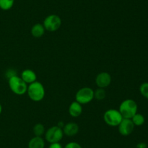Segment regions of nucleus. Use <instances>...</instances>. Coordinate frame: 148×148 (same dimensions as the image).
<instances>
[{"label":"nucleus","mask_w":148,"mask_h":148,"mask_svg":"<svg viewBox=\"0 0 148 148\" xmlns=\"http://www.w3.org/2000/svg\"><path fill=\"white\" fill-rule=\"evenodd\" d=\"M27 93L30 100L34 102H40L44 98L46 91L43 84L36 81L27 86Z\"/></svg>","instance_id":"nucleus-1"},{"label":"nucleus","mask_w":148,"mask_h":148,"mask_svg":"<svg viewBox=\"0 0 148 148\" xmlns=\"http://www.w3.org/2000/svg\"><path fill=\"white\" fill-rule=\"evenodd\" d=\"M137 102L134 100L127 99L124 100L119 106V112L121 113L123 118L131 119L137 113Z\"/></svg>","instance_id":"nucleus-2"},{"label":"nucleus","mask_w":148,"mask_h":148,"mask_svg":"<svg viewBox=\"0 0 148 148\" xmlns=\"http://www.w3.org/2000/svg\"><path fill=\"white\" fill-rule=\"evenodd\" d=\"M10 89L14 94L17 95H23L27 93V84L23 81L21 77L14 75L8 79Z\"/></svg>","instance_id":"nucleus-3"},{"label":"nucleus","mask_w":148,"mask_h":148,"mask_svg":"<svg viewBox=\"0 0 148 148\" xmlns=\"http://www.w3.org/2000/svg\"><path fill=\"white\" fill-rule=\"evenodd\" d=\"M103 120L108 126H118L123 120V117L119 110L109 109L104 113Z\"/></svg>","instance_id":"nucleus-4"},{"label":"nucleus","mask_w":148,"mask_h":148,"mask_svg":"<svg viewBox=\"0 0 148 148\" xmlns=\"http://www.w3.org/2000/svg\"><path fill=\"white\" fill-rule=\"evenodd\" d=\"M43 26H44L45 30L50 32H54L59 30L62 26V19L57 15H49L43 20Z\"/></svg>","instance_id":"nucleus-5"},{"label":"nucleus","mask_w":148,"mask_h":148,"mask_svg":"<svg viewBox=\"0 0 148 148\" xmlns=\"http://www.w3.org/2000/svg\"><path fill=\"white\" fill-rule=\"evenodd\" d=\"M75 99L79 104H88L94 99V91L90 87H83L77 91Z\"/></svg>","instance_id":"nucleus-6"},{"label":"nucleus","mask_w":148,"mask_h":148,"mask_svg":"<svg viewBox=\"0 0 148 148\" xmlns=\"http://www.w3.org/2000/svg\"><path fill=\"white\" fill-rule=\"evenodd\" d=\"M64 136V132L62 128L58 126H53L49 128L45 132V139L49 143L59 142Z\"/></svg>","instance_id":"nucleus-7"},{"label":"nucleus","mask_w":148,"mask_h":148,"mask_svg":"<svg viewBox=\"0 0 148 148\" xmlns=\"http://www.w3.org/2000/svg\"><path fill=\"white\" fill-rule=\"evenodd\" d=\"M134 126H135L131 119L123 118V120L118 126L119 131L122 136H129L133 132Z\"/></svg>","instance_id":"nucleus-8"},{"label":"nucleus","mask_w":148,"mask_h":148,"mask_svg":"<svg viewBox=\"0 0 148 148\" xmlns=\"http://www.w3.org/2000/svg\"><path fill=\"white\" fill-rule=\"evenodd\" d=\"M111 83V76L108 73L101 72L97 75L95 78V84L98 88L105 89Z\"/></svg>","instance_id":"nucleus-9"},{"label":"nucleus","mask_w":148,"mask_h":148,"mask_svg":"<svg viewBox=\"0 0 148 148\" xmlns=\"http://www.w3.org/2000/svg\"><path fill=\"white\" fill-rule=\"evenodd\" d=\"M79 126L77 123H74V122H69L64 126L63 132L64 134L68 136H75L77 133L79 132Z\"/></svg>","instance_id":"nucleus-10"},{"label":"nucleus","mask_w":148,"mask_h":148,"mask_svg":"<svg viewBox=\"0 0 148 148\" xmlns=\"http://www.w3.org/2000/svg\"><path fill=\"white\" fill-rule=\"evenodd\" d=\"M20 77L27 84H32V83L36 81V79H37V75H36V73L30 69L24 70L22 72Z\"/></svg>","instance_id":"nucleus-11"},{"label":"nucleus","mask_w":148,"mask_h":148,"mask_svg":"<svg viewBox=\"0 0 148 148\" xmlns=\"http://www.w3.org/2000/svg\"><path fill=\"white\" fill-rule=\"evenodd\" d=\"M82 104H79L77 101L72 102L69 107V113L72 117L77 118L82 114Z\"/></svg>","instance_id":"nucleus-12"},{"label":"nucleus","mask_w":148,"mask_h":148,"mask_svg":"<svg viewBox=\"0 0 148 148\" xmlns=\"http://www.w3.org/2000/svg\"><path fill=\"white\" fill-rule=\"evenodd\" d=\"M44 139L41 136H34L28 142V148H44Z\"/></svg>","instance_id":"nucleus-13"},{"label":"nucleus","mask_w":148,"mask_h":148,"mask_svg":"<svg viewBox=\"0 0 148 148\" xmlns=\"http://www.w3.org/2000/svg\"><path fill=\"white\" fill-rule=\"evenodd\" d=\"M30 32H31L32 36H34V37H41V36H43L45 33L44 26H43V24H40V23H36V24H35L32 27Z\"/></svg>","instance_id":"nucleus-14"},{"label":"nucleus","mask_w":148,"mask_h":148,"mask_svg":"<svg viewBox=\"0 0 148 148\" xmlns=\"http://www.w3.org/2000/svg\"><path fill=\"white\" fill-rule=\"evenodd\" d=\"M131 120H132L133 123H134V126H140L144 124L145 121V118L144 115H142L141 113H137L132 118H131Z\"/></svg>","instance_id":"nucleus-15"},{"label":"nucleus","mask_w":148,"mask_h":148,"mask_svg":"<svg viewBox=\"0 0 148 148\" xmlns=\"http://www.w3.org/2000/svg\"><path fill=\"white\" fill-rule=\"evenodd\" d=\"M33 133L35 136H42L45 133V127L42 123H37L33 126Z\"/></svg>","instance_id":"nucleus-16"},{"label":"nucleus","mask_w":148,"mask_h":148,"mask_svg":"<svg viewBox=\"0 0 148 148\" xmlns=\"http://www.w3.org/2000/svg\"><path fill=\"white\" fill-rule=\"evenodd\" d=\"M14 0H0V9L2 10H9L13 7Z\"/></svg>","instance_id":"nucleus-17"},{"label":"nucleus","mask_w":148,"mask_h":148,"mask_svg":"<svg viewBox=\"0 0 148 148\" xmlns=\"http://www.w3.org/2000/svg\"><path fill=\"white\" fill-rule=\"evenodd\" d=\"M106 91L104 89L98 88L95 91H94V98L98 100H102L106 97Z\"/></svg>","instance_id":"nucleus-18"},{"label":"nucleus","mask_w":148,"mask_h":148,"mask_svg":"<svg viewBox=\"0 0 148 148\" xmlns=\"http://www.w3.org/2000/svg\"><path fill=\"white\" fill-rule=\"evenodd\" d=\"M140 94L145 99L148 100V82H145L140 85Z\"/></svg>","instance_id":"nucleus-19"},{"label":"nucleus","mask_w":148,"mask_h":148,"mask_svg":"<svg viewBox=\"0 0 148 148\" xmlns=\"http://www.w3.org/2000/svg\"><path fill=\"white\" fill-rule=\"evenodd\" d=\"M64 148H82V147H81V145H79V144H78L77 142H71L66 144V145H65Z\"/></svg>","instance_id":"nucleus-20"},{"label":"nucleus","mask_w":148,"mask_h":148,"mask_svg":"<svg viewBox=\"0 0 148 148\" xmlns=\"http://www.w3.org/2000/svg\"><path fill=\"white\" fill-rule=\"evenodd\" d=\"M49 148H62V146L59 142H55V143H51Z\"/></svg>","instance_id":"nucleus-21"},{"label":"nucleus","mask_w":148,"mask_h":148,"mask_svg":"<svg viewBox=\"0 0 148 148\" xmlns=\"http://www.w3.org/2000/svg\"><path fill=\"white\" fill-rule=\"evenodd\" d=\"M7 75L8 76V79H9V78H11V77H12V76H14V75H17V74H16L15 71H14V70L10 69V70H9V71H7Z\"/></svg>","instance_id":"nucleus-22"},{"label":"nucleus","mask_w":148,"mask_h":148,"mask_svg":"<svg viewBox=\"0 0 148 148\" xmlns=\"http://www.w3.org/2000/svg\"><path fill=\"white\" fill-rule=\"evenodd\" d=\"M136 148H147V145L145 143H139L138 145L136 146Z\"/></svg>","instance_id":"nucleus-23"},{"label":"nucleus","mask_w":148,"mask_h":148,"mask_svg":"<svg viewBox=\"0 0 148 148\" xmlns=\"http://www.w3.org/2000/svg\"><path fill=\"white\" fill-rule=\"evenodd\" d=\"M1 112H2V106H1V104H0V115H1Z\"/></svg>","instance_id":"nucleus-24"}]
</instances>
